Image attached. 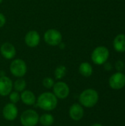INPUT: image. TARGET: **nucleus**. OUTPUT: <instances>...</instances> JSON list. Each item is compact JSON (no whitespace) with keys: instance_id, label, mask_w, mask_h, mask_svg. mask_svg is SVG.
Returning a JSON list of instances; mask_svg holds the SVG:
<instances>
[{"instance_id":"obj_1","label":"nucleus","mask_w":125,"mask_h":126,"mask_svg":"<svg viewBox=\"0 0 125 126\" xmlns=\"http://www.w3.org/2000/svg\"><path fill=\"white\" fill-rule=\"evenodd\" d=\"M57 103L58 99L52 92H45L37 97L35 105L43 111H52L57 108Z\"/></svg>"},{"instance_id":"obj_2","label":"nucleus","mask_w":125,"mask_h":126,"mask_svg":"<svg viewBox=\"0 0 125 126\" xmlns=\"http://www.w3.org/2000/svg\"><path fill=\"white\" fill-rule=\"evenodd\" d=\"M79 103L85 108H93L99 101V94L94 89H87L79 95Z\"/></svg>"},{"instance_id":"obj_3","label":"nucleus","mask_w":125,"mask_h":126,"mask_svg":"<svg viewBox=\"0 0 125 126\" xmlns=\"http://www.w3.org/2000/svg\"><path fill=\"white\" fill-rule=\"evenodd\" d=\"M110 53L107 47L104 46H99L96 47L91 53V60L96 65H102L107 62Z\"/></svg>"},{"instance_id":"obj_4","label":"nucleus","mask_w":125,"mask_h":126,"mask_svg":"<svg viewBox=\"0 0 125 126\" xmlns=\"http://www.w3.org/2000/svg\"><path fill=\"white\" fill-rule=\"evenodd\" d=\"M20 122L23 126H36L39 122V114L33 109H27L21 113Z\"/></svg>"},{"instance_id":"obj_5","label":"nucleus","mask_w":125,"mask_h":126,"mask_svg":"<svg viewBox=\"0 0 125 126\" xmlns=\"http://www.w3.org/2000/svg\"><path fill=\"white\" fill-rule=\"evenodd\" d=\"M10 72L15 78H23L27 72V66L22 59H14L10 64Z\"/></svg>"},{"instance_id":"obj_6","label":"nucleus","mask_w":125,"mask_h":126,"mask_svg":"<svg viewBox=\"0 0 125 126\" xmlns=\"http://www.w3.org/2000/svg\"><path fill=\"white\" fill-rule=\"evenodd\" d=\"M44 41L49 46H58L62 42V34L56 29H49L43 35Z\"/></svg>"},{"instance_id":"obj_7","label":"nucleus","mask_w":125,"mask_h":126,"mask_svg":"<svg viewBox=\"0 0 125 126\" xmlns=\"http://www.w3.org/2000/svg\"><path fill=\"white\" fill-rule=\"evenodd\" d=\"M52 93L58 100H65L70 94V88L66 83L60 80L55 83L52 87Z\"/></svg>"},{"instance_id":"obj_8","label":"nucleus","mask_w":125,"mask_h":126,"mask_svg":"<svg viewBox=\"0 0 125 126\" xmlns=\"http://www.w3.org/2000/svg\"><path fill=\"white\" fill-rule=\"evenodd\" d=\"M18 115V109L15 104L8 103L2 109V116L7 121L15 120Z\"/></svg>"},{"instance_id":"obj_9","label":"nucleus","mask_w":125,"mask_h":126,"mask_svg":"<svg viewBox=\"0 0 125 126\" xmlns=\"http://www.w3.org/2000/svg\"><path fill=\"white\" fill-rule=\"evenodd\" d=\"M109 86L115 90L122 89L125 86V75L122 72H118L111 75L109 79Z\"/></svg>"},{"instance_id":"obj_10","label":"nucleus","mask_w":125,"mask_h":126,"mask_svg":"<svg viewBox=\"0 0 125 126\" xmlns=\"http://www.w3.org/2000/svg\"><path fill=\"white\" fill-rule=\"evenodd\" d=\"M13 83L12 80L6 75L0 77V96L6 97L13 91Z\"/></svg>"},{"instance_id":"obj_11","label":"nucleus","mask_w":125,"mask_h":126,"mask_svg":"<svg viewBox=\"0 0 125 126\" xmlns=\"http://www.w3.org/2000/svg\"><path fill=\"white\" fill-rule=\"evenodd\" d=\"M0 53L7 60L13 59L16 55V49L14 45L10 42H4L0 47Z\"/></svg>"},{"instance_id":"obj_12","label":"nucleus","mask_w":125,"mask_h":126,"mask_svg":"<svg viewBox=\"0 0 125 126\" xmlns=\"http://www.w3.org/2000/svg\"><path fill=\"white\" fill-rule=\"evenodd\" d=\"M41 41V36L39 33L35 30H30L24 36V42L26 45L30 48L36 47Z\"/></svg>"},{"instance_id":"obj_13","label":"nucleus","mask_w":125,"mask_h":126,"mask_svg":"<svg viewBox=\"0 0 125 126\" xmlns=\"http://www.w3.org/2000/svg\"><path fill=\"white\" fill-rule=\"evenodd\" d=\"M69 117L74 121H80L84 116L83 107L80 103L72 104L69 110Z\"/></svg>"},{"instance_id":"obj_14","label":"nucleus","mask_w":125,"mask_h":126,"mask_svg":"<svg viewBox=\"0 0 125 126\" xmlns=\"http://www.w3.org/2000/svg\"><path fill=\"white\" fill-rule=\"evenodd\" d=\"M21 101L26 106H35L36 103L37 97L35 94L30 90H24L20 94Z\"/></svg>"},{"instance_id":"obj_15","label":"nucleus","mask_w":125,"mask_h":126,"mask_svg":"<svg viewBox=\"0 0 125 126\" xmlns=\"http://www.w3.org/2000/svg\"><path fill=\"white\" fill-rule=\"evenodd\" d=\"M113 48L118 52H125V35L119 34L113 40Z\"/></svg>"},{"instance_id":"obj_16","label":"nucleus","mask_w":125,"mask_h":126,"mask_svg":"<svg viewBox=\"0 0 125 126\" xmlns=\"http://www.w3.org/2000/svg\"><path fill=\"white\" fill-rule=\"evenodd\" d=\"M80 74L85 78H88L93 74V67L88 62H83L79 66Z\"/></svg>"},{"instance_id":"obj_17","label":"nucleus","mask_w":125,"mask_h":126,"mask_svg":"<svg viewBox=\"0 0 125 126\" xmlns=\"http://www.w3.org/2000/svg\"><path fill=\"white\" fill-rule=\"evenodd\" d=\"M42 126H52L55 123V117L52 114L45 113L39 116V122Z\"/></svg>"},{"instance_id":"obj_18","label":"nucleus","mask_w":125,"mask_h":126,"mask_svg":"<svg viewBox=\"0 0 125 126\" xmlns=\"http://www.w3.org/2000/svg\"><path fill=\"white\" fill-rule=\"evenodd\" d=\"M27 87V82L23 78H18L14 83H13V89L15 92H18L19 93L22 92L26 89Z\"/></svg>"},{"instance_id":"obj_19","label":"nucleus","mask_w":125,"mask_h":126,"mask_svg":"<svg viewBox=\"0 0 125 126\" xmlns=\"http://www.w3.org/2000/svg\"><path fill=\"white\" fill-rule=\"evenodd\" d=\"M66 72H67V69L64 65L58 66L56 67V69H55V72H54L55 78L56 80H61L66 76Z\"/></svg>"},{"instance_id":"obj_20","label":"nucleus","mask_w":125,"mask_h":126,"mask_svg":"<svg viewBox=\"0 0 125 126\" xmlns=\"http://www.w3.org/2000/svg\"><path fill=\"white\" fill-rule=\"evenodd\" d=\"M55 83V82L54 79L52 78H50V77H46L42 80V85L43 86V87L45 89H52Z\"/></svg>"},{"instance_id":"obj_21","label":"nucleus","mask_w":125,"mask_h":126,"mask_svg":"<svg viewBox=\"0 0 125 126\" xmlns=\"http://www.w3.org/2000/svg\"><path fill=\"white\" fill-rule=\"evenodd\" d=\"M9 100H10V103H12L13 104H16L18 103L20 100H21V97H20V94L18 92H11L9 94Z\"/></svg>"},{"instance_id":"obj_22","label":"nucleus","mask_w":125,"mask_h":126,"mask_svg":"<svg viewBox=\"0 0 125 126\" xmlns=\"http://www.w3.org/2000/svg\"><path fill=\"white\" fill-rule=\"evenodd\" d=\"M115 67L118 72H122L125 69V63L122 61H118L115 64Z\"/></svg>"},{"instance_id":"obj_23","label":"nucleus","mask_w":125,"mask_h":126,"mask_svg":"<svg viewBox=\"0 0 125 126\" xmlns=\"http://www.w3.org/2000/svg\"><path fill=\"white\" fill-rule=\"evenodd\" d=\"M5 24H6V17L3 13H0V28L4 27Z\"/></svg>"},{"instance_id":"obj_24","label":"nucleus","mask_w":125,"mask_h":126,"mask_svg":"<svg viewBox=\"0 0 125 126\" xmlns=\"http://www.w3.org/2000/svg\"><path fill=\"white\" fill-rule=\"evenodd\" d=\"M104 67H105V69L107 70V71H110V70L112 69V65L110 63H104Z\"/></svg>"},{"instance_id":"obj_25","label":"nucleus","mask_w":125,"mask_h":126,"mask_svg":"<svg viewBox=\"0 0 125 126\" xmlns=\"http://www.w3.org/2000/svg\"><path fill=\"white\" fill-rule=\"evenodd\" d=\"M58 46H59V47H60L61 49H64V47H66L65 44H64V43H63V42H61V43H60V44H59Z\"/></svg>"},{"instance_id":"obj_26","label":"nucleus","mask_w":125,"mask_h":126,"mask_svg":"<svg viewBox=\"0 0 125 126\" xmlns=\"http://www.w3.org/2000/svg\"><path fill=\"white\" fill-rule=\"evenodd\" d=\"M5 75H4V72L3 71V70H1V71H0V77H2V76H4Z\"/></svg>"},{"instance_id":"obj_27","label":"nucleus","mask_w":125,"mask_h":126,"mask_svg":"<svg viewBox=\"0 0 125 126\" xmlns=\"http://www.w3.org/2000/svg\"><path fill=\"white\" fill-rule=\"evenodd\" d=\"M91 126H103L102 124H100V123H94V124H93V125H91Z\"/></svg>"},{"instance_id":"obj_28","label":"nucleus","mask_w":125,"mask_h":126,"mask_svg":"<svg viewBox=\"0 0 125 126\" xmlns=\"http://www.w3.org/2000/svg\"><path fill=\"white\" fill-rule=\"evenodd\" d=\"M2 1H3V0H0V4H1V2H2Z\"/></svg>"},{"instance_id":"obj_29","label":"nucleus","mask_w":125,"mask_h":126,"mask_svg":"<svg viewBox=\"0 0 125 126\" xmlns=\"http://www.w3.org/2000/svg\"></svg>"}]
</instances>
